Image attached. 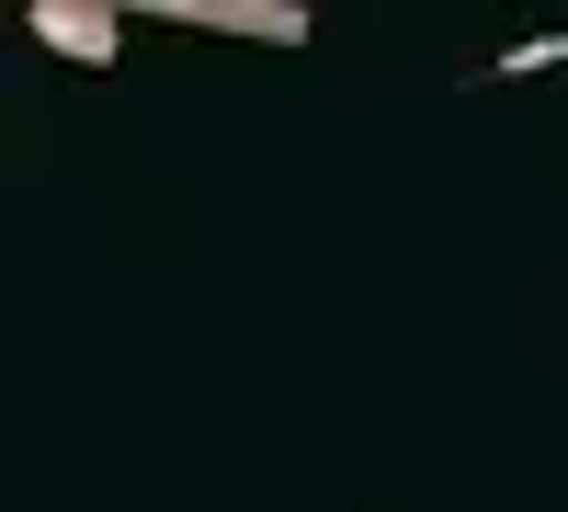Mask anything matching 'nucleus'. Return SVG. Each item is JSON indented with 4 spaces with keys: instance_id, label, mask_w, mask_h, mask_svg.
<instances>
[{
    "instance_id": "nucleus-1",
    "label": "nucleus",
    "mask_w": 568,
    "mask_h": 512,
    "mask_svg": "<svg viewBox=\"0 0 568 512\" xmlns=\"http://www.w3.org/2000/svg\"><path fill=\"white\" fill-rule=\"evenodd\" d=\"M45 46H69V58H114V23H103V12H58Z\"/></svg>"
}]
</instances>
